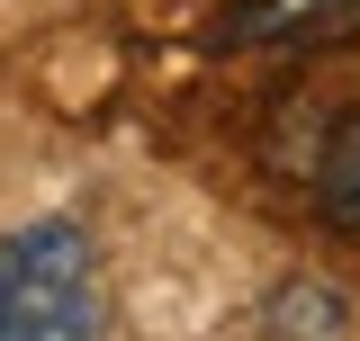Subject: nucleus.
Instances as JSON below:
<instances>
[{"label": "nucleus", "instance_id": "nucleus-1", "mask_svg": "<svg viewBox=\"0 0 360 341\" xmlns=\"http://www.w3.org/2000/svg\"><path fill=\"white\" fill-rule=\"evenodd\" d=\"M108 288L72 215H27L0 234V341H99Z\"/></svg>", "mask_w": 360, "mask_h": 341}, {"label": "nucleus", "instance_id": "nucleus-2", "mask_svg": "<svg viewBox=\"0 0 360 341\" xmlns=\"http://www.w3.org/2000/svg\"><path fill=\"white\" fill-rule=\"evenodd\" d=\"M352 27H360V0H234L225 9V36L243 45H324Z\"/></svg>", "mask_w": 360, "mask_h": 341}, {"label": "nucleus", "instance_id": "nucleus-3", "mask_svg": "<svg viewBox=\"0 0 360 341\" xmlns=\"http://www.w3.org/2000/svg\"><path fill=\"white\" fill-rule=\"evenodd\" d=\"M315 207L342 234H360V108H342L324 126V144H315Z\"/></svg>", "mask_w": 360, "mask_h": 341}]
</instances>
